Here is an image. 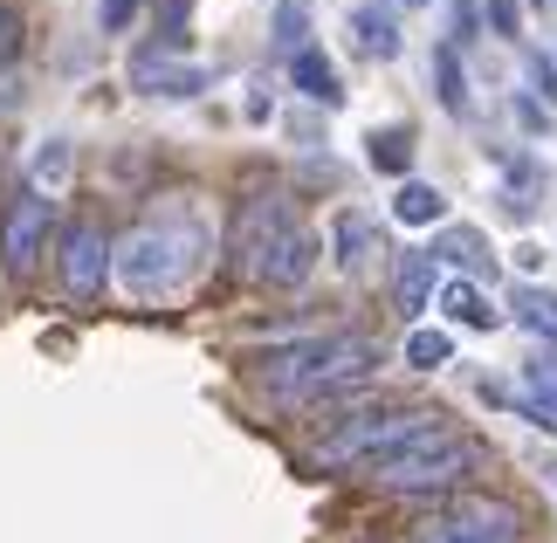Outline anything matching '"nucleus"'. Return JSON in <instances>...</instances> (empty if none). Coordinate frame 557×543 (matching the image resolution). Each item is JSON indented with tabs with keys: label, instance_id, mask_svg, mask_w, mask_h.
<instances>
[{
	"label": "nucleus",
	"instance_id": "39448f33",
	"mask_svg": "<svg viewBox=\"0 0 557 543\" xmlns=\"http://www.w3.org/2000/svg\"><path fill=\"white\" fill-rule=\"evenodd\" d=\"M49 234H55V200L35 186H21L8 213H0V262H8L14 275H28L41 255H49Z\"/></svg>",
	"mask_w": 557,
	"mask_h": 543
},
{
	"label": "nucleus",
	"instance_id": "f257e3e1",
	"mask_svg": "<svg viewBox=\"0 0 557 543\" xmlns=\"http://www.w3.org/2000/svg\"><path fill=\"white\" fill-rule=\"evenodd\" d=\"M200 262H207V227H200V213L180 207V200L152 207L111 248V275L132 303H173L180 289L200 282Z\"/></svg>",
	"mask_w": 557,
	"mask_h": 543
},
{
	"label": "nucleus",
	"instance_id": "423d86ee",
	"mask_svg": "<svg viewBox=\"0 0 557 543\" xmlns=\"http://www.w3.org/2000/svg\"><path fill=\"white\" fill-rule=\"evenodd\" d=\"M289 221L296 213H289L283 193H255V200L242 207V221H234V269H242L248 282H262V269H269V255H275V242H283Z\"/></svg>",
	"mask_w": 557,
	"mask_h": 543
},
{
	"label": "nucleus",
	"instance_id": "2eb2a0df",
	"mask_svg": "<svg viewBox=\"0 0 557 543\" xmlns=\"http://www.w3.org/2000/svg\"><path fill=\"white\" fill-rule=\"evenodd\" d=\"M366 159L379 172H393V180H406V172H413V124H379L366 138Z\"/></svg>",
	"mask_w": 557,
	"mask_h": 543
},
{
	"label": "nucleus",
	"instance_id": "9b49d317",
	"mask_svg": "<svg viewBox=\"0 0 557 543\" xmlns=\"http://www.w3.org/2000/svg\"><path fill=\"white\" fill-rule=\"evenodd\" d=\"M289 83H296V97L324 103V111H337V103H345V83H337V70H331L324 49H296V55H289Z\"/></svg>",
	"mask_w": 557,
	"mask_h": 543
},
{
	"label": "nucleus",
	"instance_id": "20e7f679",
	"mask_svg": "<svg viewBox=\"0 0 557 543\" xmlns=\"http://www.w3.org/2000/svg\"><path fill=\"white\" fill-rule=\"evenodd\" d=\"M366 468H372L366 482L385 489V495H441V489L468 482V468H475V441H461L455 427H441V433H426V441L385 454V461H366Z\"/></svg>",
	"mask_w": 557,
	"mask_h": 543
},
{
	"label": "nucleus",
	"instance_id": "bb28decb",
	"mask_svg": "<svg viewBox=\"0 0 557 543\" xmlns=\"http://www.w3.org/2000/svg\"><path fill=\"white\" fill-rule=\"evenodd\" d=\"M530 90H537L544 103L557 97V70H550V62H544V55H530Z\"/></svg>",
	"mask_w": 557,
	"mask_h": 543
},
{
	"label": "nucleus",
	"instance_id": "9d476101",
	"mask_svg": "<svg viewBox=\"0 0 557 543\" xmlns=\"http://www.w3.org/2000/svg\"><path fill=\"white\" fill-rule=\"evenodd\" d=\"M310 262H317V234L304 221H289L283 242H275V255H269V269H262V282H269V289H304Z\"/></svg>",
	"mask_w": 557,
	"mask_h": 543
},
{
	"label": "nucleus",
	"instance_id": "f3484780",
	"mask_svg": "<svg viewBox=\"0 0 557 543\" xmlns=\"http://www.w3.org/2000/svg\"><path fill=\"white\" fill-rule=\"evenodd\" d=\"M393 296H399V317H420L426 303H434V255H406Z\"/></svg>",
	"mask_w": 557,
	"mask_h": 543
},
{
	"label": "nucleus",
	"instance_id": "412c9836",
	"mask_svg": "<svg viewBox=\"0 0 557 543\" xmlns=\"http://www.w3.org/2000/svg\"><path fill=\"white\" fill-rule=\"evenodd\" d=\"M434 83H441V103H447V111H468V76H461V55H455V41H447V49L434 55Z\"/></svg>",
	"mask_w": 557,
	"mask_h": 543
},
{
	"label": "nucleus",
	"instance_id": "393cba45",
	"mask_svg": "<svg viewBox=\"0 0 557 543\" xmlns=\"http://www.w3.org/2000/svg\"><path fill=\"white\" fill-rule=\"evenodd\" d=\"M413 543H523V536H482V530H461L455 516H447V523H426Z\"/></svg>",
	"mask_w": 557,
	"mask_h": 543
},
{
	"label": "nucleus",
	"instance_id": "c756f323",
	"mask_svg": "<svg viewBox=\"0 0 557 543\" xmlns=\"http://www.w3.org/2000/svg\"><path fill=\"white\" fill-rule=\"evenodd\" d=\"M385 8H393V0H385ZM399 8H426V0H399Z\"/></svg>",
	"mask_w": 557,
	"mask_h": 543
},
{
	"label": "nucleus",
	"instance_id": "aec40b11",
	"mask_svg": "<svg viewBox=\"0 0 557 543\" xmlns=\"http://www.w3.org/2000/svg\"><path fill=\"white\" fill-rule=\"evenodd\" d=\"M447 358H455V337L447 331H413L406 337V365H413V372H441Z\"/></svg>",
	"mask_w": 557,
	"mask_h": 543
},
{
	"label": "nucleus",
	"instance_id": "7ed1b4c3",
	"mask_svg": "<svg viewBox=\"0 0 557 543\" xmlns=\"http://www.w3.org/2000/svg\"><path fill=\"white\" fill-rule=\"evenodd\" d=\"M447 412L434 406H358L345 427H331L324 441H317V461L324 468H345V461H385V454L426 441V433H441Z\"/></svg>",
	"mask_w": 557,
	"mask_h": 543
},
{
	"label": "nucleus",
	"instance_id": "f8f14e48",
	"mask_svg": "<svg viewBox=\"0 0 557 543\" xmlns=\"http://www.w3.org/2000/svg\"><path fill=\"white\" fill-rule=\"evenodd\" d=\"M331 248H337V269H345V275H366L372 255H379V227L366 221V213H337Z\"/></svg>",
	"mask_w": 557,
	"mask_h": 543
},
{
	"label": "nucleus",
	"instance_id": "1a4fd4ad",
	"mask_svg": "<svg viewBox=\"0 0 557 543\" xmlns=\"http://www.w3.org/2000/svg\"><path fill=\"white\" fill-rule=\"evenodd\" d=\"M345 35H351V49H358V55H372V62H393V55L406 49L399 14L385 8V0H358V8L345 14Z\"/></svg>",
	"mask_w": 557,
	"mask_h": 543
},
{
	"label": "nucleus",
	"instance_id": "4468645a",
	"mask_svg": "<svg viewBox=\"0 0 557 543\" xmlns=\"http://www.w3.org/2000/svg\"><path fill=\"white\" fill-rule=\"evenodd\" d=\"M426 255H434V262L468 269V282H482L488 269H496V262H488V242H482L475 227H447V234H441V248H426Z\"/></svg>",
	"mask_w": 557,
	"mask_h": 543
},
{
	"label": "nucleus",
	"instance_id": "ddd939ff",
	"mask_svg": "<svg viewBox=\"0 0 557 543\" xmlns=\"http://www.w3.org/2000/svg\"><path fill=\"white\" fill-rule=\"evenodd\" d=\"M441 310L455 317V323H468V331H496V323H503V310L482 296V282H468V275H455L441 289Z\"/></svg>",
	"mask_w": 557,
	"mask_h": 543
},
{
	"label": "nucleus",
	"instance_id": "c85d7f7f",
	"mask_svg": "<svg viewBox=\"0 0 557 543\" xmlns=\"http://www.w3.org/2000/svg\"><path fill=\"white\" fill-rule=\"evenodd\" d=\"M447 14H455V35H461V41L475 35V0H447Z\"/></svg>",
	"mask_w": 557,
	"mask_h": 543
},
{
	"label": "nucleus",
	"instance_id": "a878e982",
	"mask_svg": "<svg viewBox=\"0 0 557 543\" xmlns=\"http://www.w3.org/2000/svg\"><path fill=\"white\" fill-rule=\"evenodd\" d=\"M488 28L517 41V35H523V8H517V0H488Z\"/></svg>",
	"mask_w": 557,
	"mask_h": 543
},
{
	"label": "nucleus",
	"instance_id": "b1692460",
	"mask_svg": "<svg viewBox=\"0 0 557 543\" xmlns=\"http://www.w3.org/2000/svg\"><path fill=\"white\" fill-rule=\"evenodd\" d=\"M62 180H70V145L49 138V145H41V159H35V193H49V186H62Z\"/></svg>",
	"mask_w": 557,
	"mask_h": 543
},
{
	"label": "nucleus",
	"instance_id": "0eeeda50",
	"mask_svg": "<svg viewBox=\"0 0 557 543\" xmlns=\"http://www.w3.org/2000/svg\"><path fill=\"white\" fill-rule=\"evenodd\" d=\"M103 275H111V234H103L97 221H76L70 234H62V289H70L76 303H90L103 289Z\"/></svg>",
	"mask_w": 557,
	"mask_h": 543
},
{
	"label": "nucleus",
	"instance_id": "cd10ccee",
	"mask_svg": "<svg viewBox=\"0 0 557 543\" xmlns=\"http://www.w3.org/2000/svg\"><path fill=\"white\" fill-rule=\"evenodd\" d=\"M132 14H138V0H103V28H111V35H117Z\"/></svg>",
	"mask_w": 557,
	"mask_h": 543
},
{
	"label": "nucleus",
	"instance_id": "a211bd4d",
	"mask_svg": "<svg viewBox=\"0 0 557 543\" xmlns=\"http://www.w3.org/2000/svg\"><path fill=\"white\" fill-rule=\"evenodd\" d=\"M393 213H399L406 227H426V221H441V213H447V200H441V193L426 186V180H399V193H393Z\"/></svg>",
	"mask_w": 557,
	"mask_h": 543
},
{
	"label": "nucleus",
	"instance_id": "4be33fe9",
	"mask_svg": "<svg viewBox=\"0 0 557 543\" xmlns=\"http://www.w3.org/2000/svg\"><path fill=\"white\" fill-rule=\"evenodd\" d=\"M304 28H310V8H304V0H289V8L275 14V49H283V55L310 49V41H304Z\"/></svg>",
	"mask_w": 557,
	"mask_h": 543
},
{
	"label": "nucleus",
	"instance_id": "6ab92c4d",
	"mask_svg": "<svg viewBox=\"0 0 557 543\" xmlns=\"http://www.w3.org/2000/svg\"><path fill=\"white\" fill-rule=\"evenodd\" d=\"M455 523H461V530H482V536H523L517 509H503V503H475V495H468V503L455 509Z\"/></svg>",
	"mask_w": 557,
	"mask_h": 543
},
{
	"label": "nucleus",
	"instance_id": "6e6552de",
	"mask_svg": "<svg viewBox=\"0 0 557 543\" xmlns=\"http://www.w3.org/2000/svg\"><path fill=\"white\" fill-rule=\"evenodd\" d=\"M132 90H145V97H200L207 90V70H200V62L165 55L159 41H152V49L132 55Z\"/></svg>",
	"mask_w": 557,
	"mask_h": 543
},
{
	"label": "nucleus",
	"instance_id": "f03ea898",
	"mask_svg": "<svg viewBox=\"0 0 557 543\" xmlns=\"http://www.w3.org/2000/svg\"><path fill=\"white\" fill-rule=\"evenodd\" d=\"M379 372V344L372 337H304L275 358H255V379L275 406H310V399H331L345 385L372 379Z\"/></svg>",
	"mask_w": 557,
	"mask_h": 543
},
{
	"label": "nucleus",
	"instance_id": "dca6fc26",
	"mask_svg": "<svg viewBox=\"0 0 557 543\" xmlns=\"http://www.w3.org/2000/svg\"><path fill=\"white\" fill-rule=\"evenodd\" d=\"M509 310H517V323H523L530 337H544L550 351H557V296H550V289H537V282H523V289L509 296Z\"/></svg>",
	"mask_w": 557,
	"mask_h": 543
},
{
	"label": "nucleus",
	"instance_id": "5701e85b",
	"mask_svg": "<svg viewBox=\"0 0 557 543\" xmlns=\"http://www.w3.org/2000/svg\"><path fill=\"white\" fill-rule=\"evenodd\" d=\"M523 393H530V399H557V351L523 358Z\"/></svg>",
	"mask_w": 557,
	"mask_h": 543
}]
</instances>
